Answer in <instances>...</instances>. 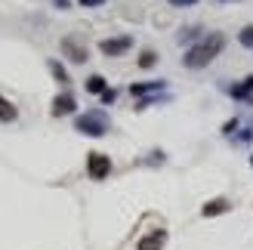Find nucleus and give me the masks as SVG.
<instances>
[{"instance_id": "1", "label": "nucleus", "mask_w": 253, "mask_h": 250, "mask_svg": "<svg viewBox=\"0 0 253 250\" xmlns=\"http://www.w3.org/2000/svg\"><path fill=\"white\" fill-rule=\"evenodd\" d=\"M222 49H225V34H222V31H213V34H207L204 41H198V43L182 56V65H185L188 71H201V68H207L210 62L222 53Z\"/></svg>"}, {"instance_id": "2", "label": "nucleus", "mask_w": 253, "mask_h": 250, "mask_svg": "<svg viewBox=\"0 0 253 250\" xmlns=\"http://www.w3.org/2000/svg\"><path fill=\"white\" fill-rule=\"evenodd\" d=\"M74 130L84 133V136H93V139L105 136V133H108V118H105V111H102V108H93V111H86V115H78V118H74Z\"/></svg>"}, {"instance_id": "3", "label": "nucleus", "mask_w": 253, "mask_h": 250, "mask_svg": "<svg viewBox=\"0 0 253 250\" xmlns=\"http://www.w3.org/2000/svg\"><path fill=\"white\" fill-rule=\"evenodd\" d=\"M133 49V37L130 34H118V37H105V41H99V53L108 56V59H118L124 53H130Z\"/></svg>"}, {"instance_id": "4", "label": "nucleus", "mask_w": 253, "mask_h": 250, "mask_svg": "<svg viewBox=\"0 0 253 250\" xmlns=\"http://www.w3.org/2000/svg\"><path fill=\"white\" fill-rule=\"evenodd\" d=\"M108 173H111V158L102 155V152H90L86 155V176L96 179V182H102L108 179Z\"/></svg>"}, {"instance_id": "5", "label": "nucleus", "mask_w": 253, "mask_h": 250, "mask_svg": "<svg viewBox=\"0 0 253 250\" xmlns=\"http://www.w3.org/2000/svg\"><path fill=\"white\" fill-rule=\"evenodd\" d=\"M62 53H65V59L71 62H78V65H84L86 62V46L78 34H68V37H62Z\"/></svg>"}, {"instance_id": "6", "label": "nucleus", "mask_w": 253, "mask_h": 250, "mask_svg": "<svg viewBox=\"0 0 253 250\" xmlns=\"http://www.w3.org/2000/svg\"><path fill=\"white\" fill-rule=\"evenodd\" d=\"M74 108H78V99H74L71 90H62L56 99H53V105H49V115L53 118H65V115H74Z\"/></svg>"}, {"instance_id": "7", "label": "nucleus", "mask_w": 253, "mask_h": 250, "mask_svg": "<svg viewBox=\"0 0 253 250\" xmlns=\"http://www.w3.org/2000/svg\"><path fill=\"white\" fill-rule=\"evenodd\" d=\"M167 90V81H142V83H130V93L136 99H145V96H161Z\"/></svg>"}, {"instance_id": "8", "label": "nucleus", "mask_w": 253, "mask_h": 250, "mask_svg": "<svg viewBox=\"0 0 253 250\" xmlns=\"http://www.w3.org/2000/svg\"><path fill=\"white\" fill-rule=\"evenodd\" d=\"M225 93L232 99H238V102H250L253 105V74H247V78L238 81L235 86H225Z\"/></svg>"}, {"instance_id": "9", "label": "nucleus", "mask_w": 253, "mask_h": 250, "mask_svg": "<svg viewBox=\"0 0 253 250\" xmlns=\"http://www.w3.org/2000/svg\"><path fill=\"white\" fill-rule=\"evenodd\" d=\"M164 244H167V232L158 229V232L142 235V238L136 241V250H164Z\"/></svg>"}, {"instance_id": "10", "label": "nucleus", "mask_w": 253, "mask_h": 250, "mask_svg": "<svg viewBox=\"0 0 253 250\" xmlns=\"http://www.w3.org/2000/svg\"><path fill=\"white\" fill-rule=\"evenodd\" d=\"M232 204H229V198H213V201H207L204 207H201V216H219V213H229Z\"/></svg>"}, {"instance_id": "11", "label": "nucleus", "mask_w": 253, "mask_h": 250, "mask_svg": "<svg viewBox=\"0 0 253 250\" xmlns=\"http://www.w3.org/2000/svg\"><path fill=\"white\" fill-rule=\"evenodd\" d=\"M46 68H49V74L56 78V83H62V86L68 90V83H71V74L65 71V65H62L59 59H46Z\"/></svg>"}, {"instance_id": "12", "label": "nucleus", "mask_w": 253, "mask_h": 250, "mask_svg": "<svg viewBox=\"0 0 253 250\" xmlns=\"http://www.w3.org/2000/svg\"><path fill=\"white\" fill-rule=\"evenodd\" d=\"M84 86H86V93H93V96H102V93L108 90V81L102 78V74H90V78L84 81Z\"/></svg>"}, {"instance_id": "13", "label": "nucleus", "mask_w": 253, "mask_h": 250, "mask_svg": "<svg viewBox=\"0 0 253 250\" xmlns=\"http://www.w3.org/2000/svg\"><path fill=\"white\" fill-rule=\"evenodd\" d=\"M16 118H19V108L12 105L6 96H0V124H12Z\"/></svg>"}, {"instance_id": "14", "label": "nucleus", "mask_w": 253, "mask_h": 250, "mask_svg": "<svg viewBox=\"0 0 253 250\" xmlns=\"http://www.w3.org/2000/svg\"><path fill=\"white\" fill-rule=\"evenodd\" d=\"M136 62H139V68H151V65L158 62V53H155V49H142Z\"/></svg>"}, {"instance_id": "15", "label": "nucleus", "mask_w": 253, "mask_h": 250, "mask_svg": "<svg viewBox=\"0 0 253 250\" xmlns=\"http://www.w3.org/2000/svg\"><path fill=\"white\" fill-rule=\"evenodd\" d=\"M238 41H241L244 46H253V25H244V28H241V37H238Z\"/></svg>"}, {"instance_id": "16", "label": "nucleus", "mask_w": 253, "mask_h": 250, "mask_svg": "<svg viewBox=\"0 0 253 250\" xmlns=\"http://www.w3.org/2000/svg\"><path fill=\"white\" fill-rule=\"evenodd\" d=\"M99 99H102V105H111V102L118 99V90H111V86H108V90H105L102 96H99Z\"/></svg>"}, {"instance_id": "17", "label": "nucleus", "mask_w": 253, "mask_h": 250, "mask_svg": "<svg viewBox=\"0 0 253 250\" xmlns=\"http://www.w3.org/2000/svg\"><path fill=\"white\" fill-rule=\"evenodd\" d=\"M78 3H81L84 9H96V6H105L108 0H78Z\"/></svg>"}, {"instance_id": "18", "label": "nucleus", "mask_w": 253, "mask_h": 250, "mask_svg": "<svg viewBox=\"0 0 253 250\" xmlns=\"http://www.w3.org/2000/svg\"><path fill=\"white\" fill-rule=\"evenodd\" d=\"M195 37H198V28H182L179 41H195Z\"/></svg>"}, {"instance_id": "19", "label": "nucleus", "mask_w": 253, "mask_h": 250, "mask_svg": "<svg viewBox=\"0 0 253 250\" xmlns=\"http://www.w3.org/2000/svg\"><path fill=\"white\" fill-rule=\"evenodd\" d=\"M167 3H170V6H182V9H185V6H195L198 0H167Z\"/></svg>"}, {"instance_id": "20", "label": "nucleus", "mask_w": 253, "mask_h": 250, "mask_svg": "<svg viewBox=\"0 0 253 250\" xmlns=\"http://www.w3.org/2000/svg\"><path fill=\"white\" fill-rule=\"evenodd\" d=\"M253 139V130H241V136H238V142H250Z\"/></svg>"}, {"instance_id": "21", "label": "nucleus", "mask_w": 253, "mask_h": 250, "mask_svg": "<svg viewBox=\"0 0 253 250\" xmlns=\"http://www.w3.org/2000/svg\"><path fill=\"white\" fill-rule=\"evenodd\" d=\"M53 6H59V9H68V6H71V0H53Z\"/></svg>"}, {"instance_id": "22", "label": "nucleus", "mask_w": 253, "mask_h": 250, "mask_svg": "<svg viewBox=\"0 0 253 250\" xmlns=\"http://www.w3.org/2000/svg\"><path fill=\"white\" fill-rule=\"evenodd\" d=\"M216 3H238V0H216Z\"/></svg>"}, {"instance_id": "23", "label": "nucleus", "mask_w": 253, "mask_h": 250, "mask_svg": "<svg viewBox=\"0 0 253 250\" xmlns=\"http://www.w3.org/2000/svg\"><path fill=\"white\" fill-rule=\"evenodd\" d=\"M250 167H253V155H250Z\"/></svg>"}]
</instances>
